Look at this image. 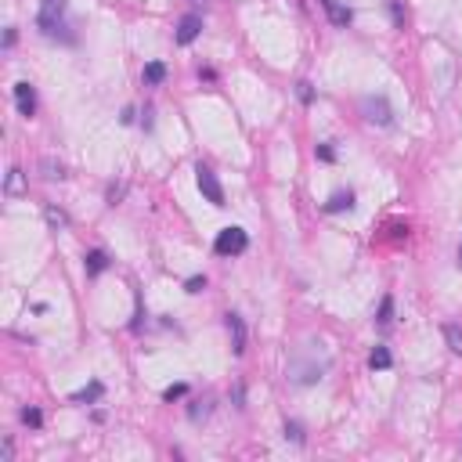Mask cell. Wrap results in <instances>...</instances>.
<instances>
[{"mask_svg":"<svg viewBox=\"0 0 462 462\" xmlns=\"http://www.w3.org/2000/svg\"><path fill=\"white\" fill-rule=\"evenodd\" d=\"M202 33V18L199 15H184L177 26V44H192V40Z\"/></svg>","mask_w":462,"mask_h":462,"instance_id":"cell-7","label":"cell"},{"mask_svg":"<svg viewBox=\"0 0 462 462\" xmlns=\"http://www.w3.org/2000/svg\"><path fill=\"white\" fill-rule=\"evenodd\" d=\"M390 314H394V300H390V297H383V304H380V325H387V322H390Z\"/></svg>","mask_w":462,"mask_h":462,"instance_id":"cell-17","label":"cell"},{"mask_svg":"<svg viewBox=\"0 0 462 462\" xmlns=\"http://www.w3.org/2000/svg\"><path fill=\"white\" fill-rule=\"evenodd\" d=\"M322 8H325V15L332 18V26H340V29L350 26V18H354V15H350V8L340 4V0H322Z\"/></svg>","mask_w":462,"mask_h":462,"instance_id":"cell-9","label":"cell"},{"mask_svg":"<svg viewBox=\"0 0 462 462\" xmlns=\"http://www.w3.org/2000/svg\"><path fill=\"white\" fill-rule=\"evenodd\" d=\"M390 365H394V358H390L387 347H375V350L368 354V368H380V372H383V368H390Z\"/></svg>","mask_w":462,"mask_h":462,"instance_id":"cell-13","label":"cell"},{"mask_svg":"<svg viewBox=\"0 0 462 462\" xmlns=\"http://www.w3.org/2000/svg\"><path fill=\"white\" fill-rule=\"evenodd\" d=\"M459 260H462V246H459Z\"/></svg>","mask_w":462,"mask_h":462,"instance_id":"cell-23","label":"cell"},{"mask_svg":"<svg viewBox=\"0 0 462 462\" xmlns=\"http://www.w3.org/2000/svg\"><path fill=\"white\" fill-rule=\"evenodd\" d=\"M184 390H188V387H184V383H177V387H170V390H166L163 397H166V401H174V397H184Z\"/></svg>","mask_w":462,"mask_h":462,"instance_id":"cell-20","label":"cell"},{"mask_svg":"<svg viewBox=\"0 0 462 462\" xmlns=\"http://www.w3.org/2000/svg\"><path fill=\"white\" fill-rule=\"evenodd\" d=\"M47 221H51V224H58V228L66 224V217H61V214H54V209H47Z\"/></svg>","mask_w":462,"mask_h":462,"instance_id":"cell-22","label":"cell"},{"mask_svg":"<svg viewBox=\"0 0 462 462\" xmlns=\"http://www.w3.org/2000/svg\"><path fill=\"white\" fill-rule=\"evenodd\" d=\"M8 192H22V170H11V177H8Z\"/></svg>","mask_w":462,"mask_h":462,"instance_id":"cell-18","label":"cell"},{"mask_svg":"<svg viewBox=\"0 0 462 462\" xmlns=\"http://www.w3.org/2000/svg\"><path fill=\"white\" fill-rule=\"evenodd\" d=\"M98 397H101V383H91L87 390L73 394V401H98Z\"/></svg>","mask_w":462,"mask_h":462,"instance_id":"cell-15","label":"cell"},{"mask_svg":"<svg viewBox=\"0 0 462 462\" xmlns=\"http://www.w3.org/2000/svg\"><path fill=\"white\" fill-rule=\"evenodd\" d=\"M325 368H329V350H325V343H304V347H297V354L289 358V380L292 383H300V387H307V383H318L322 375H325Z\"/></svg>","mask_w":462,"mask_h":462,"instance_id":"cell-1","label":"cell"},{"mask_svg":"<svg viewBox=\"0 0 462 462\" xmlns=\"http://www.w3.org/2000/svg\"><path fill=\"white\" fill-rule=\"evenodd\" d=\"M36 26L44 29L47 36H54L61 26H66V0H40V15Z\"/></svg>","mask_w":462,"mask_h":462,"instance_id":"cell-2","label":"cell"},{"mask_svg":"<svg viewBox=\"0 0 462 462\" xmlns=\"http://www.w3.org/2000/svg\"><path fill=\"white\" fill-rule=\"evenodd\" d=\"M163 80H166V66L163 61H149V66H144V83H149V87H159Z\"/></svg>","mask_w":462,"mask_h":462,"instance_id":"cell-12","label":"cell"},{"mask_svg":"<svg viewBox=\"0 0 462 462\" xmlns=\"http://www.w3.org/2000/svg\"><path fill=\"white\" fill-rule=\"evenodd\" d=\"M195 181H199V192L206 195V202H214V206H224V188L217 181V174L209 170V166H195Z\"/></svg>","mask_w":462,"mask_h":462,"instance_id":"cell-5","label":"cell"},{"mask_svg":"<svg viewBox=\"0 0 462 462\" xmlns=\"http://www.w3.org/2000/svg\"><path fill=\"white\" fill-rule=\"evenodd\" d=\"M354 206V195L350 192H336L329 202H325V214H343V209H350Z\"/></svg>","mask_w":462,"mask_h":462,"instance_id":"cell-11","label":"cell"},{"mask_svg":"<svg viewBox=\"0 0 462 462\" xmlns=\"http://www.w3.org/2000/svg\"><path fill=\"white\" fill-rule=\"evenodd\" d=\"M15 101H18V112H22V116L36 112V94H33L29 83H15Z\"/></svg>","mask_w":462,"mask_h":462,"instance_id":"cell-8","label":"cell"},{"mask_svg":"<svg viewBox=\"0 0 462 462\" xmlns=\"http://www.w3.org/2000/svg\"><path fill=\"white\" fill-rule=\"evenodd\" d=\"M22 423L26 426H40V423H44V415H40L36 408H22Z\"/></svg>","mask_w":462,"mask_h":462,"instance_id":"cell-16","label":"cell"},{"mask_svg":"<svg viewBox=\"0 0 462 462\" xmlns=\"http://www.w3.org/2000/svg\"><path fill=\"white\" fill-rule=\"evenodd\" d=\"M83 267H87V275H101V271L109 267V260H105L101 249H91V253L83 257Z\"/></svg>","mask_w":462,"mask_h":462,"instance_id":"cell-10","label":"cell"},{"mask_svg":"<svg viewBox=\"0 0 462 462\" xmlns=\"http://www.w3.org/2000/svg\"><path fill=\"white\" fill-rule=\"evenodd\" d=\"M362 116L368 123H375V127H390V123H394V112H390L387 98H375V94L362 98Z\"/></svg>","mask_w":462,"mask_h":462,"instance_id":"cell-4","label":"cell"},{"mask_svg":"<svg viewBox=\"0 0 462 462\" xmlns=\"http://www.w3.org/2000/svg\"><path fill=\"white\" fill-rule=\"evenodd\" d=\"M445 340H448V347L455 354H462V329L459 325H445Z\"/></svg>","mask_w":462,"mask_h":462,"instance_id":"cell-14","label":"cell"},{"mask_svg":"<svg viewBox=\"0 0 462 462\" xmlns=\"http://www.w3.org/2000/svg\"><path fill=\"white\" fill-rule=\"evenodd\" d=\"M246 246H249V235L242 228H224L214 242V249L221 257H239V253H246Z\"/></svg>","mask_w":462,"mask_h":462,"instance_id":"cell-3","label":"cell"},{"mask_svg":"<svg viewBox=\"0 0 462 462\" xmlns=\"http://www.w3.org/2000/svg\"><path fill=\"white\" fill-rule=\"evenodd\" d=\"M224 325H228V336H231V350L246 354V325H242V318H239V314H228Z\"/></svg>","mask_w":462,"mask_h":462,"instance_id":"cell-6","label":"cell"},{"mask_svg":"<svg viewBox=\"0 0 462 462\" xmlns=\"http://www.w3.org/2000/svg\"><path fill=\"white\" fill-rule=\"evenodd\" d=\"M285 437H292V440H297V445L304 440V433H300V426H297V423H285Z\"/></svg>","mask_w":462,"mask_h":462,"instance_id":"cell-19","label":"cell"},{"mask_svg":"<svg viewBox=\"0 0 462 462\" xmlns=\"http://www.w3.org/2000/svg\"><path fill=\"white\" fill-rule=\"evenodd\" d=\"M206 289V278H188V292H202Z\"/></svg>","mask_w":462,"mask_h":462,"instance_id":"cell-21","label":"cell"}]
</instances>
